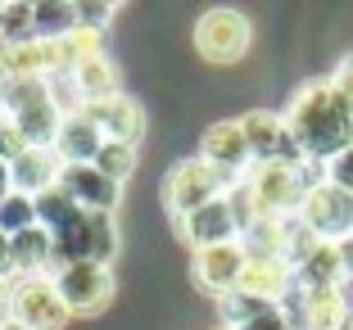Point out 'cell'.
Returning a JSON list of instances; mask_svg holds the SVG:
<instances>
[{"label":"cell","mask_w":353,"mask_h":330,"mask_svg":"<svg viewBox=\"0 0 353 330\" xmlns=\"http://www.w3.org/2000/svg\"><path fill=\"white\" fill-rule=\"evenodd\" d=\"M10 190H14V181H10V163H0V199L10 195Z\"/></svg>","instance_id":"36"},{"label":"cell","mask_w":353,"mask_h":330,"mask_svg":"<svg viewBox=\"0 0 353 330\" xmlns=\"http://www.w3.org/2000/svg\"><path fill=\"white\" fill-rule=\"evenodd\" d=\"M100 145H104L100 127H95L86 114H73V118H63V123H59V136H54L50 149L59 154L63 167H73V163H95Z\"/></svg>","instance_id":"16"},{"label":"cell","mask_w":353,"mask_h":330,"mask_svg":"<svg viewBox=\"0 0 353 330\" xmlns=\"http://www.w3.org/2000/svg\"><path fill=\"white\" fill-rule=\"evenodd\" d=\"M190 37H195V54L204 63H213V68H236L254 45V23L240 10L218 5V10L199 14V23H195Z\"/></svg>","instance_id":"3"},{"label":"cell","mask_w":353,"mask_h":330,"mask_svg":"<svg viewBox=\"0 0 353 330\" xmlns=\"http://www.w3.org/2000/svg\"><path fill=\"white\" fill-rule=\"evenodd\" d=\"M344 330H353V312H349V321H344Z\"/></svg>","instance_id":"38"},{"label":"cell","mask_w":353,"mask_h":330,"mask_svg":"<svg viewBox=\"0 0 353 330\" xmlns=\"http://www.w3.org/2000/svg\"><path fill=\"white\" fill-rule=\"evenodd\" d=\"M32 32L41 41H59L68 32H77V5H63V0H37L32 5Z\"/></svg>","instance_id":"19"},{"label":"cell","mask_w":353,"mask_h":330,"mask_svg":"<svg viewBox=\"0 0 353 330\" xmlns=\"http://www.w3.org/2000/svg\"><path fill=\"white\" fill-rule=\"evenodd\" d=\"M14 249V276H50L54 271V236L46 227H28L10 240Z\"/></svg>","instance_id":"17"},{"label":"cell","mask_w":353,"mask_h":330,"mask_svg":"<svg viewBox=\"0 0 353 330\" xmlns=\"http://www.w3.org/2000/svg\"><path fill=\"white\" fill-rule=\"evenodd\" d=\"M294 280L303 285H344V271H340V254L335 245H317L308 258L294 267Z\"/></svg>","instance_id":"22"},{"label":"cell","mask_w":353,"mask_h":330,"mask_svg":"<svg viewBox=\"0 0 353 330\" xmlns=\"http://www.w3.org/2000/svg\"><path fill=\"white\" fill-rule=\"evenodd\" d=\"M59 50H63V63H68V72L77 68V63L86 59H100L104 54V37H95V32H68V37H59Z\"/></svg>","instance_id":"26"},{"label":"cell","mask_w":353,"mask_h":330,"mask_svg":"<svg viewBox=\"0 0 353 330\" xmlns=\"http://www.w3.org/2000/svg\"><path fill=\"white\" fill-rule=\"evenodd\" d=\"M281 118H285V132H290L299 158H308V163H331L353 145V104L326 77L303 82Z\"/></svg>","instance_id":"1"},{"label":"cell","mask_w":353,"mask_h":330,"mask_svg":"<svg viewBox=\"0 0 353 330\" xmlns=\"http://www.w3.org/2000/svg\"><path fill=\"white\" fill-rule=\"evenodd\" d=\"M114 19H118V5H109V0H95V5H77V28H82V32H95V37H104Z\"/></svg>","instance_id":"28"},{"label":"cell","mask_w":353,"mask_h":330,"mask_svg":"<svg viewBox=\"0 0 353 330\" xmlns=\"http://www.w3.org/2000/svg\"><path fill=\"white\" fill-rule=\"evenodd\" d=\"M73 82H77L82 104H100V100H114V95H123V77H118V68H114V59H109V54L77 63V68H73Z\"/></svg>","instance_id":"18"},{"label":"cell","mask_w":353,"mask_h":330,"mask_svg":"<svg viewBox=\"0 0 353 330\" xmlns=\"http://www.w3.org/2000/svg\"><path fill=\"white\" fill-rule=\"evenodd\" d=\"M136 163H141V149H136V145H118V141H104L100 154H95V167H100L114 186H127V181H132Z\"/></svg>","instance_id":"23"},{"label":"cell","mask_w":353,"mask_h":330,"mask_svg":"<svg viewBox=\"0 0 353 330\" xmlns=\"http://www.w3.org/2000/svg\"><path fill=\"white\" fill-rule=\"evenodd\" d=\"M82 222H86L91 262L109 267V262L118 258V245H123V236H118V217H114V213H82Z\"/></svg>","instance_id":"20"},{"label":"cell","mask_w":353,"mask_h":330,"mask_svg":"<svg viewBox=\"0 0 353 330\" xmlns=\"http://www.w3.org/2000/svg\"><path fill=\"white\" fill-rule=\"evenodd\" d=\"M231 190V176L218 172V167H208L204 158H181V163H172L163 172V186H159V195H163V208L172 222H181V217L199 213L204 204H218V199H227Z\"/></svg>","instance_id":"2"},{"label":"cell","mask_w":353,"mask_h":330,"mask_svg":"<svg viewBox=\"0 0 353 330\" xmlns=\"http://www.w3.org/2000/svg\"><path fill=\"white\" fill-rule=\"evenodd\" d=\"M245 271V245L231 240V245H213V249H195L190 254V280H195L199 294L218 303L222 294H231Z\"/></svg>","instance_id":"8"},{"label":"cell","mask_w":353,"mask_h":330,"mask_svg":"<svg viewBox=\"0 0 353 330\" xmlns=\"http://www.w3.org/2000/svg\"><path fill=\"white\" fill-rule=\"evenodd\" d=\"M59 186L68 190V199H73L82 213H114L118 199H123V186H114L109 176L100 172L95 163H73L59 172Z\"/></svg>","instance_id":"11"},{"label":"cell","mask_w":353,"mask_h":330,"mask_svg":"<svg viewBox=\"0 0 353 330\" xmlns=\"http://www.w3.org/2000/svg\"><path fill=\"white\" fill-rule=\"evenodd\" d=\"M240 132H245V145H250V163H272V158L299 163V149H294L285 118L276 109H250L240 118Z\"/></svg>","instance_id":"9"},{"label":"cell","mask_w":353,"mask_h":330,"mask_svg":"<svg viewBox=\"0 0 353 330\" xmlns=\"http://www.w3.org/2000/svg\"><path fill=\"white\" fill-rule=\"evenodd\" d=\"M281 312L290 330H344L349 321V299L340 285H303L294 280L290 294L281 299Z\"/></svg>","instance_id":"5"},{"label":"cell","mask_w":353,"mask_h":330,"mask_svg":"<svg viewBox=\"0 0 353 330\" xmlns=\"http://www.w3.org/2000/svg\"><path fill=\"white\" fill-rule=\"evenodd\" d=\"M5 317L23 321L28 330H63L73 321L50 276H14V294H10V312Z\"/></svg>","instance_id":"7"},{"label":"cell","mask_w":353,"mask_h":330,"mask_svg":"<svg viewBox=\"0 0 353 330\" xmlns=\"http://www.w3.org/2000/svg\"><path fill=\"white\" fill-rule=\"evenodd\" d=\"M46 95H50V104L59 109V118H73V114H82V109H86L82 95H77L73 72H54V77H46Z\"/></svg>","instance_id":"27"},{"label":"cell","mask_w":353,"mask_h":330,"mask_svg":"<svg viewBox=\"0 0 353 330\" xmlns=\"http://www.w3.org/2000/svg\"><path fill=\"white\" fill-rule=\"evenodd\" d=\"M176 236L186 240L190 249H213V245H231V240H240V222L236 213H231L227 199H218V204H204L199 213L181 217V222H172Z\"/></svg>","instance_id":"12"},{"label":"cell","mask_w":353,"mask_h":330,"mask_svg":"<svg viewBox=\"0 0 353 330\" xmlns=\"http://www.w3.org/2000/svg\"><path fill=\"white\" fill-rule=\"evenodd\" d=\"M10 294H14V276H0V317L10 312Z\"/></svg>","instance_id":"35"},{"label":"cell","mask_w":353,"mask_h":330,"mask_svg":"<svg viewBox=\"0 0 353 330\" xmlns=\"http://www.w3.org/2000/svg\"><path fill=\"white\" fill-rule=\"evenodd\" d=\"M0 276H14V249H10V236H0Z\"/></svg>","instance_id":"34"},{"label":"cell","mask_w":353,"mask_h":330,"mask_svg":"<svg viewBox=\"0 0 353 330\" xmlns=\"http://www.w3.org/2000/svg\"><path fill=\"white\" fill-rule=\"evenodd\" d=\"M0 37H5L10 45H23V41L37 37V32H32V5H28V0L0 5Z\"/></svg>","instance_id":"25"},{"label":"cell","mask_w":353,"mask_h":330,"mask_svg":"<svg viewBox=\"0 0 353 330\" xmlns=\"http://www.w3.org/2000/svg\"><path fill=\"white\" fill-rule=\"evenodd\" d=\"M59 172H63L59 154H54V149H32V145L10 163L14 190H19V195H28V199H37V195H46L50 186H59Z\"/></svg>","instance_id":"15"},{"label":"cell","mask_w":353,"mask_h":330,"mask_svg":"<svg viewBox=\"0 0 353 330\" xmlns=\"http://www.w3.org/2000/svg\"><path fill=\"white\" fill-rule=\"evenodd\" d=\"M28 227H37V208H32L28 195H19V190H10V195L0 199V236H23Z\"/></svg>","instance_id":"24"},{"label":"cell","mask_w":353,"mask_h":330,"mask_svg":"<svg viewBox=\"0 0 353 330\" xmlns=\"http://www.w3.org/2000/svg\"><path fill=\"white\" fill-rule=\"evenodd\" d=\"M32 208H37V227H46L54 236V231H63V227H73L77 217H82V208L68 199V190L63 186H50L46 195H37L32 199Z\"/></svg>","instance_id":"21"},{"label":"cell","mask_w":353,"mask_h":330,"mask_svg":"<svg viewBox=\"0 0 353 330\" xmlns=\"http://www.w3.org/2000/svg\"><path fill=\"white\" fill-rule=\"evenodd\" d=\"M95 127H100L104 141H118V145H136L145 136V109L132 100V95H114V100H100V104H86L82 109Z\"/></svg>","instance_id":"13"},{"label":"cell","mask_w":353,"mask_h":330,"mask_svg":"<svg viewBox=\"0 0 353 330\" xmlns=\"http://www.w3.org/2000/svg\"><path fill=\"white\" fill-rule=\"evenodd\" d=\"M0 330H28L23 321H14V317H0Z\"/></svg>","instance_id":"37"},{"label":"cell","mask_w":353,"mask_h":330,"mask_svg":"<svg viewBox=\"0 0 353 330\" xmlns=\"http://www.w3.org/2000/svg\"><path fill=\"white\" fill-rule=\"evenodd\" d=\"M290 285H294V267L285 258H250V254H245V271H240V280H236L240 294L281 308V299L290 294Z\"/></svg>","instance_id":"14"},{"label":"cell","mask_w":353,"mask_h":330,"mask_svg":"<svg viewBox=\"0 0 353 330\" xmlns=\"http://www.w3.org/2000/svg\"><path fill=\"white\" fill-rule=\"evenodd\" d=\"M213 330H231V326H213Z\"/></svg>","instance_id":"39"},{"label":"cell","mask_w":353,"mask_h":330,"mask_svg":"<svg viewBox=\"0 0 353 330\" xmlns=\"http://www.w3.org/2000/svg\"><path fill=\"white\" fill-rule=\"evenodd\" d=\"M335 254H340V271H344V280H353V236H349V240H340V245H335Z\"/></svg>","instance_id":"33"},{"label":"cell","mask_w":353,"mask_h":330,"mask_svg":"<svg viewBox=\"0 0 353 330\" xmlns=\"http://www.w3.org/2000/svg\"><path fill=\"white\" fill-rule=\"evenodd\" d=\"M326 181H331V186H340V190H349V195H353V145L344 149L340 158H331V163H326Z\"/></svg>","instance_id":"30"},{"label":"cell","mask_w":353,"mask_h":330,"mask_svg":"<svg viewBox=\"0 0 353 330\" xmlns=\"http://www.w3.org/2000/svg\"><path fill=\"white\" fill-rule=\"evenodd\" d=\"M326 82H331L335 91H340L344 100L353 104V50H349V54H344V59H340V63L331 68V77H326Z\"/></svg>","instance_id":"31"},{"label":"cell","mask_w":353,"mask_h":330,"mask_svg":"<svg viewBox=\"0 0 353 330\" xmlns=\"http://www.w3.org/2000/svg\"><path fill=\"white\" fill-rule=\"evenodd\" d=\"M54 289H59L68 317H100L109 303H114V267H100V262H73V267H54L50 271Z\"/></svg>","instance_id":"4"},{"label":"cell","mask_w":353,"mask_h":330,"mask_svg":"<svg viewBox=\"0 0 353 330\" xmlns=\"http://www.w3.org/2000/svg\"><path fill=\"white\" fill-rule=\"evenodd\" d=\"M28 149V141H23V132L10 123V118H0V163H14V158Z\"/></svg>","instance_id":"29"},{"label":"cell","mask_w":353,"mask_h":330,"mask_svg":"<svg viewBox=\"0 0 353 330\" xmlns=\"http://www.w3.org/2000/svg\"><path fill=\"white\" fill-rule=\"evenodd\" d=\"M236 330H290V321H285L281 308H263L259 317H250L245 326H236Z\"/></svg>","instance_id":"32"},{"label":"cell","mask_w":353,"mask_h":330,"mask_svg":"<svg viewBox=\"0 0 353 330\" xmlns=\"http://www.w3.org/2000/svg\"><path fill=\"white\" fill-rule=\"evenodd\" d=\"M299 227L312 231L322 245H340V240L353 236V195L331 181L312 186L308 199L299 204Z\"/></svg>","instance_id":"6"},{"label":"cell","mask_w":353,"mask_h":330,"mask_svg":"<svg viewBox=\"0 0 353 330\" xmlns=\"http://www.w3.org/2000/svg\"><path fill=\"white\" fill-rule=\"evenodd\" d=\"M199 158H204L208 167L227 172L231 181H240V176L250 172V145H245V132H240V118H222V123L204 127V136H199Z\"/></svg>","instance_id":"10"}]
</instances>
